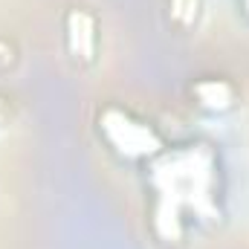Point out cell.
<instances>
[{
    "label": "cell",
    "mask_w": 249,
    "mask_h": 249,
    "mask_svg": "<svg viewBox=\"0 0 249 249\" xmlns=\"http://www.w3.org/2000/svg\"><path fill=\"white\" fill-rule=\"evenodd\" d=\"M151 223L162 241H183L191 229L220 220V162L212 145L162 148L148 160Z\"/></svg>",
    "instance_id": "obj_1"
},
{
    "label": "cell",
    "mask_w": 249,
    "mask_h": 249,
    "mask_svg": "<svg viewBox=\"0 0 249 249\" xmlns=\"http://www.w3.org/2000/svg\"><path fill=\"white\" fill-rule=\"evenodd\" d=\"M96 130H99L102 142L122 160L148 162L165 148V142H162V136L154 124L139 119L136 113L124 110L119 105H107L105 110H99Z\"/></svg>",
    "instance_id": "obj_2"
},
{
    "label": "cell",
    "mask_w": 249,
    "mask_h": 249,
    "mask_svg": "<svg viewBox=\"0 0 249 249\" xmlns=\"http://www.w3.org/2000/svg\"><path fill=\"white\" fill-rule=\"evenodd\" d=\"M64 47L70 61L90 67L99 55V23L96 15L84 6H72L64 15Z\"/></svg>",
    "instance_id": "obj_3"
},
{
    "label": "cell",
    "mask_w": 249,
    "mask_h": 249,
    "mask_svg": "<svg viewBox=\"0 0 249 249\" xmlns=\"http://www.w3.org/2000/svg\"><path fill=\"white\" fill-rule=\"evenodd\" d=\"M191 99L206 113H229L238 105V90L229 78L206 75V78H197L191 84Z\"/></svg>",
    "instance_id": "obj_4"
},
{
    "label": "cell",
    "mask_w": 249,
    "mask_h": 249,
    "mask_svg": "<svg viewBox=\"0 0 249 249\" xmlns=\"http://www.w3.org/2000/svg\"><path fill=\"white\" fill-rule=\"evenodd\" d=\"M203 0H168V18L177 29H191L200 18Z\"/></svg>",
    "instance_id": "obj_5"
},
{
    "label": "cell",
    "mask_w": 249,
    "mask_h": 249,
    "mask_svg": "<svg viewBox=\"0 0 249 249\" xmlns=\"http://www.w3.org/2000/svg\"><path fill=\"white\" fill-rule=\"evenodd\" d=\"M238 6H241V12H244V18L249 20V0H238Z\"/></svg>",
    "instance_id": "obj_6"
}]
</instances>
